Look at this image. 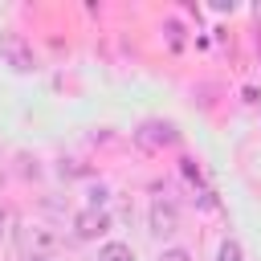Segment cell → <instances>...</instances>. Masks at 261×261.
<instances>
[{
    "label": "cell",
    "mask_w": 261,
    "mask_h": 261,
    "mask_svg": "<svg viewBox=\"0 0 261 261\" xmlns=\"http://www.w3.org/2000/svg\"><path fill=\"white\" fill-rule=\"evenodd\" d=\"M20 249H24L33 261H41V257H53V253H57V237H53V228H45V224H29V228H20Z\"/></svg>",
    "instance_id": "obj_1"
},
{
    "label": "cell",
    "mask_w": 261,
    "mask_h": 261,
    "mask_svg": "<svg viewBox=\"0 0 261 261\" xmlns=\"http://www.w3.org/2000/svg\"><path fill=\"white\" fill-rule=\"evenodd\" d=\"M0 57H8V65L20 69V73L33 69V49H29L16 33H4V37H0Z\"/></svg>",
    "instance_id": "obj_2"
},
{
    "label": "cell",
    "mask_w": 261,
    "mask_h": 261,
    "mask_svg": "<svg viewBox=\"0 0 261 261\" xmlns=\"http://www.w3.org/2000/svg\"><path fill=\"white\" fill-rule=\"evenodd\" d=\"M106 228H110V216H106L102 208H86V212L73 216V232H77L82 241H94V237H102Z\"/></svg>",
    "instance_id": "obj_3"
},
{
    "label": "cell",
    "mask_w": 261,
    "mask_h": 261,
    "mask_svg": "<svg viewBox=\"0 0 261 261\" xmlns=\"http://www.w3.org/2000/svg\"><path fill=\"white\" fill-rule=\"evenodd\" d=\"M175 228H179L175 204H171V200H155V204H151V232H155V237H167V232H175Z\"/></svg>",
    "instance_id": "obj_4"
},
{
    "label": "cell",
    "mask_w": 261,
    "mask_h": 261,
    "mask_svg": "<svg viewBox=\"0 0 261 261\" xmlns=\"http://www.w3.org/2000/svg\"><path fill=\"white\" fill-rule=\"evenodd\" d=\"M98 261H135V249L122 245V241H110V245L98 249Z\"/></svg>",
    "instance_id": "obj_5"
},
{
    "label": "cell",
    "mask_w": 261,
    "mask_h": 261,
    "mask_svg": "<svg viewBox=\"0 0 261 261\" xmlns=\"http://www.w3.org/2000/svg\"><path fill=\"white\" fill-rule=\"evenodd\" d=\"M216 261H245V249H241L237 241H224L220 253H216Z\"/></svg>",
    "instance_id": "obj_6"
},
{
    "label": "cell",
    "mask_w": 261,
    "mask_h": 261,
    "mask_svg": "<svg viewBox=\"0 0 261 261\" xmlns=\"http://www.w3.org/2000/svg\"><path fill=\"white\" fill-rule=\"evenodd\" d=\"M159 261H192V257H188V249H163Z\"/></svg>",
    "instance_id": "obj_7"
},
{
    "label": "cell",
    "mask_w": 261,
    "mask_h": 261,
    "mask_svg": "<svg viewBox=\"0 0 261 261\" xmlns=\"http://www.w3.org/2000/svg\"><path fill=\"white\" fill-rule=\"evenodd\" d=\"M4 224H8V212H4V208H0V232H4Z\"/></svg>",
    "instance_id": "obj_8"
}]
</instances>
